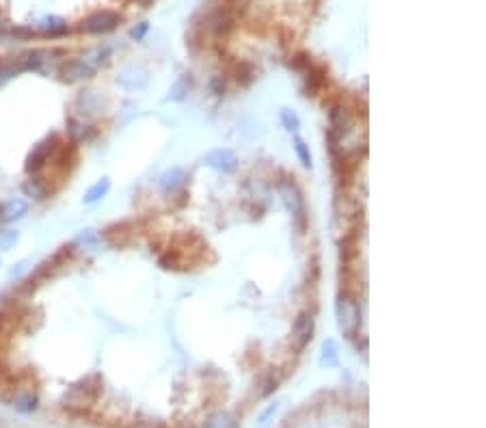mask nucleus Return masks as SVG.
<instances>
[{
	"instance_id": "8",
	"label": "nucleus",
	"mask_w": 486,
	"mask_h": 428,
	"mask_svg": "<svg viewBox=\"0 0 486 428\" xmlns=\"http://www.w3.org/2000/svg\"><path fill=\"white\" fill-rule=\"evenodd\" d=\"M206 165L216 169V171L231 173L238 167V156L229 148H219V150H212V152L206 154Z\"/></svg>"
},
{
	"instance_id": "25",
	"label": "nucleus",
	"mask_w": 486,
	"mask_h": 428,
	"mask_svg": "<svg viewBox=\"0 0 486 428\" xmlns=\"http://www.w3.org/2000/svg\"><path fill=\"white\" fill-rule=\"evenodd\" d=\"M212 89H214L216 93H223V91H225V82L221 80V76H216V78L212 80Z\"/></svg>"
},
{
	"instance_id": "20",
	"label": "nucleus",
	"mask_w": 486,
	"mask_h": 428,
	"mask_svg": "<svg viewBox=\"0 0 486 428\" xmlns=\"http://www.w3.org/2000/svg\"><path fill=\"white\" fill-rule=\"evenodd\" d=\"M22 190H24V195H26V197H33V199H43V197H45V184H43L41 180H37V177H31V180L22 186Z\"/></svg>"
},
{
	"instance_id": "10",
	"label": "nucleus",
	"mask_w": 486,
	"mask_h": 428,
	"mask_svg": "<svg viewBox=\"0 0 486 428\" xmlns=\"http://www.w3.org/2000/svg\"><path fill=\"white\" fill-rule=\"evenodd\" d=\"M117 82L123 87V89H130V91H140L148 87V74L136 70V67H126L123 72H119L117 76Z\"/></svg>"
},
{
	"instance_id": "13",
	"label": "nucleus",
	"mask_w": 486,
	"mask_h": 428,
	"mask_svg": "<svg viewBox=\"0 0 486 428\" xmlns=\"http://www.w3.org/2000/svg\"><path fill=\"white\" fill-rule=\"evenodd\" d=\"M184 182H186L184 171L177 169V167H173V169H169V171L160 177V188H162V193H165V195H171V193H175L177 188L184 186Z\"/></svg>"
},
{
	"instance_id": "26",
	"label": "nucleus",
	"mask_w": 486,
	"mask_h": 428,
	"mask_svg": "<svg viewBox=\"0 0 486 428\" xmlns=\"http://www.w3.org/2000/svg\"><path fill=\"white\" fill-rule=\"evenodd\" d=\"M145 33H148V24H140L138 28H134V31H132V37H134V39H140Z\"/></svg>"
},
{
	"instance_id": "17",
	"label": "nucleus",
	"mask_w": 486,
	"mask_h": 428,
	"mask_svg": "<svg viewBox=\"0 0 486 428\" xmlns=\"http://www.w3.org/2000/svg\"><path fill=\"white\" fill-rule=\"evenodd\" d=\"M39 33L45 37H59V35L67 33V24L61 18H45L39 26Z\"/></svg>"
},
{
	"instance_id": "16",
	"label": "nucleus",
	"mask_w": 486,
	"mask_h": 428,
	"mask_svg": "<svg viewBox=\"0 0 486 428\" xmlns=\"http://www.w3.org/2000/svg\"><path fill=\"white\" fill-rule=\"evenodd\" d=\"M339 363V346L335 340H326L322 344V353H320V366L324 368H335Z\"/></svg>"
},
{
	"instance_id": "6",
	"label": "nucleus",
	"mask_w": 486,
	"mask_h": 428,
	"mask_svg": "<svg viewBox=\"0 0 486 428\" xmlns=\"http://www.w3.org/2000/svg\"><path fill=\"white\" fill-rule=\"evenodd\" d=\"M119 22H121V16L115 11H97L82 22V31L89 35H102V33H111Z\"/></svg>"
},
{
	"instance_id": "1",
	"label": "nucleus",
	"mask_w": 486,
	"mask_h": 428,
	"mask_svg": "<svg viewBox=\"0 0 486 428\" xmlns=\"http://www.w3.org/2000/svg\"><path fill=\"white\" fill-rule=\"evenodd\" d=\"M106 55L97 57V59H91V55H84V57H78V59H70L65 63H61L59 67V76L63 82H80V80H87L91 78L97 67H100V63L104 61Z\"/></svg>"
},
{
	"instance_id": "21",
	"label": "nucleus",
	"mask_w": 486,
	"mask_h": 428,
	"mask_svg": "<svg viewBox=\"0 0 486 428\" xmlns=\"http://www.w3.org/2000/svg\"><path fill=\"white\" fill-rule=\"evenodd\" d=\"M281 124L289 132H299V128H301V119H299L297 111H292V109H281Z\"/></svg>"
},
{
	"instance_id": "28",
	"label": "nucleus",
	"mask_w": 486,
	"mask_h": 428,
	"mask_svg": "<svg viewBox=\"0 0 486 428\" xmlns=\"http://www.w3.org/2000/svg\"><path fill=\"white\" fill-rule=\"evenodd\" d=\"M0 65H3V61H0Z\"/></svg>"
},
{
	"instance_id": "12",
	"label": "nucleus",
	"mask_w": 486,
	"mask_h": 428,
	"mask_svg": "<svg viewBox=\"0 0 486 428\" xmlns=\"http://www.w3.org/2000/svg\"><path fill=\"white\" fill-rule=\"evenodd\" d=\"M111 180L109 177H102V180H97L87 193H84V197H82V202L87 204V206H91V204H97V202H102L109 193H111Z\"/></svg>"
},
{
	"instance_id": "27",
	"label": "nucleus",
	"mask_w": 486,
	"mask_h": 428,
	"mask_svg": "<svg viewBox=\"0 0 486 428\" xmlns=\"http://www.w3.org/2000/svg\"><path fill=\"white\" fill-rule=\"evenodd\" d=\"M138 3H150V0H138Z\"/></svg>"
},
{
	"instance_id": "3",
	"label": "nucleus",
	"mask_w": 486,
	"mask_h": 428,
	"mask_svg": "<svg viewBox=\"0 0 486 428\" xmlns=\"http://www.w3.org/2000/svg\"><path fill=\"white\" fill-rule=\"evenodd\" d=\"M277 190H279V197H281L285 210L299 223H303L305 221V197L301 193V188L292 180H283V182H279Z\"/></svg>"
},
{
	"instance_id": "24",
	"label": "nucleus",
	"mask_w": 486,
	"mask_h": 428,
	"mask_svg": "<svg viewBox=\"0 0 486 428\" xmlns=\"http://www.w3.org/2000/svg\"><path fill=\"white\" fill-rule=\"evenodd\" d=\"M277 411H279V405H277V402L270 405L266 411H262V415H260V419H258V426H260V428H268V424L272 422V417L277 415Z\"/></svg>"
},
{
	"instance_id": "22",
	"label": "nucleus",
	"mask_w": 486,
	"mask_h": 428,
	"mask_svg": "<svg viewBox=\"0 0 486 428\" xmlns=\"http://www.w3.org/2000/svg\"><path fill=\"white\" fill-rule=\"evenodd\" d=\"M188 87H190V78H188V76L180 78V80L171 87V91H169V100H173V102L184 100V95L188 93Z\"/></svg>"
},
{
	"instance_id": "2",
	"label": "nucleus",
	"mask_w": 486,
	"mask_h": 428,
	"mask_svg": "<svg viewBox=\"0 0 486 428\" xmlns=\"http://www.w3.org/2000/svg\"><path fill=\"white\" fill-rule=\"evenodd\" d=\"M335 318H337V324H339V329H342L344 336L353 338L357 333V329H359L361 314H359L357 301L350 295L344 292V295L337 297V301H335Z\"/></svg>"
},
{
	"instance_id": "18",
	"label": "nucleus",
	"mask_w": 486,
	"mask_h": 428,
	"mask_svg": "<svg viewBox=\"0 0 486 428\" xmlns=\"http://www.w3.org/2000/svg\"><path fill=\"white\" fill-rule=\"evenodd\" d=\"M294 152H297V156H299V160H301V165L305 167V169H311V165H314V158H311V152H309V146L307 143L297 134L294 136Z\"/></svg>"
},
{
	"instance_id": "23",
	"label": "nucleus",
	"mask_w": 486,
	"mask_h": 428,
	"mask_svg": "<svg viewBox=\"0 0 486 428\" xmlns=\"http://www.w3.org/2000/svg\"><path fill=\"white\" fill-rule=\"evenodd\" d=\"M18 241H20V234H18L16 229H5V231H0V251L11 249Z\"/></svg>"
},
{
	"instance_id": "7",
	"label": "nucleus",
	"mask_w": 486,
	"mask_h": 428,
	"mask_svg": "<svg viewBox=\"0 0 486 428\" xmlns=\"http://www.w3.org/2000/svg\"><path fill=\"white\" fill-rule=\"evenodd\" d=\"M28 214V202L22 197H11L0 202V223L3 225H11L20 219H24Z\"/></svg>"
},
{
	"instance_id": "14",
	"label": "nucleus",
	"mask_w": 486,
	"mask_h": 428,
	"mask_svg": "<svg viewBox=\"0 0 486 428\" xmlns=\"http://www.w3.org/2000/svg\"><path fill=\"white\" fill-rule=\"evenodd\" d=\"M76 106L87 113V115H95L97 111L102 109V100H100V95L93 93V91H82L78 93V98H76Z\"/></svg>"
},
{
	"instance_id": "11",
	"label": "nucleus",
	"mask_w": 486,
	"mask_h": 428,
	"mask_svg": "<svg viewBox=\"0 0 486 428\" xmlns=\"http://www.w3.org/2000/svg\"><path fill=\"white\" fill-rule=\"evenodd\" d=\"M11 407L20 413H33L39 407V396L35 390H20L13 398H11Z\"/></svg>"
},
{
	"instance_id": "15",
	"label": "nucleus",
	"mask_w": 486,
	"mask_h": 428,
	"mask_svg": "<svg viewBox=\"0 0 486 428\" xmlns=\"http://www.w3.org/2000/svg\"><path fill=\"white\" fill-rule=\"evenodd\" d=\"M204 428H238V422H236V417L231 413L216 411L204 422Z\"/></svg>"
},
{
	"instance_id": "5",
	"label": "nucleus",
	"mask_w": 486,
	"mask_h": 428,
	"mask_svg": "<svg viewBox=\"0 0 486 428\" xmlns=\"http://www.w3.org/2000/svg\"><path fill=\"white\" fill-rule=\"evenodd\" d=\"M353 128V113L344 104H333L328 111V136L337 138L339 143Z\"/></svg>"
},
{
	"instance_id": "9",
	"label": "nucleus",
	"mask_w": 486,
	"mask_h": 428,
	"mask_svg": "<svg viewBox=\"0 0 486 428\" xmlns=\"http://www.w3.org/2000/svg\"><path fill=\"white\" fill-rule=\"evenodd\" d=\"M314 331H316L314 314H309V312L299 314V318H297V322H294V342H297L299 349L309 346V342H311V338H314Z\"/></svg>"
},
{
	"instance_id": "4",
	"label": "nucleus",
	"mask_w": 486,
	"mask_h": 428,
	"mask_svg": "<svg viewBox=\"0 0 486 428\" xmlns=\"http://www.w3.org/2000/svg\"><path fill=\"white\" fill-rule=\"evenodd\" d=\"M57 152H59L57 136H48L45 141L37 143V146L33 148V152L28 154V158H26V171L28 173H39L48 163H50V158Z\"/></svg>"
},
{
	"instance_id": "19",
	"label": "nucleus",
	"mask_w": 486,
	"mask_h": 428,
	"mask_svg": "<svg viewBox=\"0 0 486 428\" xmlns=\"http://www.w3.org/2000/svg\"><path fill=\"white\" fill-rule=\"evenodd\" d=\"M67 126H70L67 132H70V136H72L74 143H82V141H89V138L93 136V134H89V126H84V124L78 121V119H70Z\"/></svg>"
}]
</instances>
